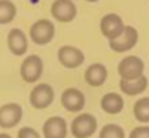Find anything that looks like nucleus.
<instances>
[{"label": "nucleus", "instance_id": "20e7f679", "mask_svg": "<svg viewBox=\"0 0 149 138\" xmlns=\"http://www.w3.org/2000/svg\"><path fill=\"white\" fill-rule=\"evenodd\" d=\"M19 72H21L23 81H26V83H37L38 79H40V76L43 74V61L38 55H35V54L26 55V59L21 62Z\"/></svg>", "mask_w": 149, "mask_h": 138}, {"label": "nucleus", "instance_id": "39448f33", "mask_svg": "<svg viewBox=\"0 0 149 138\" xmlns=\"http://www.w3.org/2000/svg\"><path fill=\"white\" fill-rule=\"evenodd\" d=\"M118 74L121 79H134L144 74V61L137 55H127L118 64Z\"/></svg>", "mask_w": 149, "mask_h": 138}, {"label": "nucleus", "instance_id": "7ed1b4c3", "mask_svg": "<svg viewBox=\"0 0 149 138\" xmlns=\"http://www.w3.org/2000/svg\"><path fill=\"white\" fill-rule=\"evenodd\" d=\"M54 34H56V26L49 19H38L30 28V38L37 45H47V43H50L54 40Z\"/></svg>", "mask_w": 149, "mask_h": 138}, {"label": "nucleus", "instance_id": "f03ea898", "mask_svg": "<svg viewBox=\"0 0 149 138\" xmlns=\"http://www.w3.org/2000/svg\"><path fill=\"white\" fill-rule=\"evenodd\" d=\"M139 41V33L134 26H125V30L118 34L116 38L109 40V48L113 52H118V54H123V52H128L132 50Z\"/></svg>", "mask_w": 149, "mask_h": 138}, {"label": "nucleus", "instance_id": "2eb2a0df", "mask_svg": "<svg viewBox=\"0 0 149 138\" xmlns=\"http://www.w3.org/2000/svg\"><path fill=\"white\" fill-rule=\"evenodd\" d=\"M148 88V78L142 74L139 78H134V79H121L120 81V90L125 93V95H141L144 90Z\"/></svg>", "mask_w": 149, "mask_h": 138}, {"label": "nucleus", "instance_id": "423d86ee", "mask_svg": "<svg viewBox=\"0 0 149 138\" xmlns=\"http://www.w3.org/2000/svg\"><path fill=\"white\" fill-rule=\"evenodd\" d=\"M57 61L61 62V66L66 69H76L80 68L85 61V54L73 45H63L57 50Z\"/></svg>", "mask_w": 149, "mask_h": 138}, {"label": "nucleus", "instance_id": "9b49d317", "mask_svg": "<svg viewBox=\"0 0 149 138\" xmlns=\"http://www.w3.org/2000/svg\"><path fill=\"white\" fill-rule=\"evenodd\" d=\"M61 104L68 112H80L85 107V95L78 88H66L61 95Z\"/></svg>", "mask_w": 149, "mask_h": 138}, {"label": "nucleus", "instance_id": "f8f14e48", "mask_svg": "<svg viewBox=\"0 0 149 138\" xmlns=\"http://www.w3.org/2000/svg\"><path fill=\"white\" fill-rule=\"evenodd\" d=\"M125 30V24H123V19L118 16V14H106L102 19H101V33L104 34L108 40L116 38L118 34Z\"/></svg>", "mask_w": 149, "mask_h": 138}, {"label": "nucleus", "instance_id": "a211bd4d", "mask_svg": "<svg viewBox=\"0 0 149 138\" xmlns=\"http://www.w3.org/2000/svg\"><path fill=\"white\" fill-rule=\"evenodd\" d=\"M134 116L139 123H149V97L139 99L134 105Z\"/></svg>", "mask_w": 149, "mask_h": 138}, {"label": "nucleus", "instance_id": "f257e3e1", "mask_svg": "<svg viewBox=\"0 0 149 138\" xmlns=\"http://www.w3.org/2000/svg\"><path fill=\"white\" fill-rule=\"evenodd\" d=\"M70 131L74 138H90L97 131V119L88 112H81L71 121Z\"/></svg>", "mask_w": 149, "mask_h": 138}, {"label": "nucleus", "instance_id": "0eeeda50", "mask_svg": "<svg viewBox=\"0 0 149 138\" xmlns=\"http://www.w3.org/2000/svg\"><path fill=\"white\" fill-rule=\"evenodd\" d=\"M52 102H54V88L49 83H38V85H35V88L30 93V104L35 109L42 110V109H47Z\"/></svg>", "mask_w": 149, "mask_h": 138}, {"label": "nucleus", "instance_id": "ddd939ff", "mask_svg": "<svg viewBox=\"0 0 149 138\" xmlns=\"http://www.w3.org/2000/svg\"><path fill=\"white\" fill-rule=\"evenodd\" d=\"M7 47L14 55H17V57L24 55L26 50H28V36H26V33L23 30H19V28L10 30L9 34H7Z\"/></svg>", "mask_w": 149, "mask_h": 138}, {"label": "nucleus", "instance_id": "dca6fc26", "mask_svg": "<svg viewBox=\"0 0 149 138\" xmlns=\"http://www.w3.org/2000/svg\"><path fill=\"white\" fill-rule=\"evenodd\" d=\"M123 105H125V102H123V97L121 95H118V93H114V92H111V93H106L102 99H101V107H102V110L106 112V114H120L121 110H123Z\"/></svg>", "mask_w": 149, "mask_h": 138}, {"label": "nucleus", "instance_id": "4468645a", "mask_svg": "<svg viewBox=\"0 0 149 138\" xmlns=\"http://www.w3.org/2000/svg\"><path fill=\"white\" fill-rule=\"evenodd\" d=\"M85 81L90 85V86H102L108 79V68L104 64H90L88 68L85 69Z\"/></svg>", "mask_w": 149, "mask_h": 138}, {"label": "nucleus", "instance_id": "5701e85b", "mask_svg": "<svg viewBox=\"0 0 149 138\" xmlns=\"http://www.w3.org/2000/svg\"><path fill=\"white\" fill-rule=\"evenodd\" d=\"M87 2H99V0H87Z\"/></svg>", "mask_w": 149, "mask_h": 138}, {"label": "nucleus", "instance_id": "6ab92c4d", "mask_svg": "<svg viewBox=\"0 0 149 138\" xmlns=\"http://www.w3.org/2000/svg\"><path fill=\"white\" fill-rule=\"evenodd\" d=\"M99 138H125V131L118 124H106L99 131Z\"/></svg>", "mask_w": 149, "mask_h": 138}, {"label": "nucleus", "instance_id": "9d476101", "mask_svg": "<svg viewBox=\"0 0 149 138\" xmlns=\"http://www.w3.org/2000/svg\"><path fill=\"white\" fill-rule=\"evenodd\" d=\"M43 138H66L68 137V123L61 116H52L43 123L42 128Z\"/></svg>", "mask_w": 149, "mask_h": 138}, {"label": "nucleus", "instance_id": "6e6552de", "mask_svg": "<svg viewBox=\"0 0 149 138\" xmlns=\"http://www.w3.org/2000/svg\"><path fill=\"white\" fill-rule=\"evenodd\" d=\"M21 119H23V107L19 104L10 102L0 107V128L3 130L14 128L21 123Z\"/></svg>", "mask_w": 149, "mask_h": 138}, {"label": "nucleus", "instance_id": "4be33fe9", "mask_svg": "<svg viewBox=\"0 0 149 138\" xmlns=\"http://www.w3.org/2000/svg\"><path fill=\"white\" fill-rule=\"evenodd\" d=\"M0 138H12L10 135H7V133H0Z\"/></svg>", "mask_w": 149, "mask_h": 138}, {"label": "nucleus", "instance_id": "f3484780", "mask_svg": "<svg viewBox=\"0 0 149 138\" xmlns=\"http://www.w3.org/2000/svg\"><path fill=\"white\" fill-rule=\"evenodd\" d=\"M17 14V7L10 0H0V24H9L14 21Z\"/></svg>", "mask_w": 149, "mask_h": 138}, {"label": "nucleus", "instance_id": "1a4fd4ad", "mask_svg": "<svg viewBox=\"0 0 149 138\" xmlns=\"http://www.w3.org/2000/svg\"><path fill=\"white\" fill-rule=\"evenodd\" d=\"M76 5L73 0H54L50 5V14L59 23H71L76 17Z\"/></svg>", "mask_w": 149, "mask_h": 138}, {"label": "nucleus", "instance_id": "aec40b11", "mask_svg": "<svg viewBox=\"0 0 149 138\" xmlns=\"http://www.w3.org/2000/svg\"><path fill=\"white\" fill-rule=\"evenodd\" d=\"M128 138H149V126L148 124H142V126H137L130 131V137Z\"/></svg>", "mask_w": 149, "mask_h": 138}, {"label": "nucleus", "instance_id": "412c9836", "mask_svg": "<svg viewBox=\"0 0 149 138\" xmlns=\"http://www.w3.org/2000/svg\"><path fill=\"white\" fill-rule=\"evenodd\" d=\"M17 138H42V137H40V133H38L35 128H31V126H24V128L19 130Z\"/></svg>", "mask_w": 149, "mask_h": 138}]
</instances>
